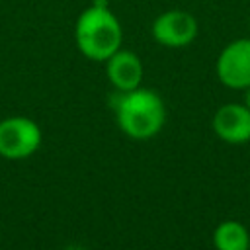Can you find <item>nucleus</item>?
Returning <instances> with one entry per match:
<instances>
[{"label": "nucleus", "mask_w": 250, "mask_h": 250, "mask_svg": "<svg viewBox=\"0 0 250 250\" xmlns=\"http://www.w3.org/2000/svg\"><path fill=\"white\" fill-rule=\"evenodd\" d=\"M197 20L186 10H166L156 16L150 25L152 39L170 49L188 47L197 37Z\"/></svg>", "instance_id": "nucleus-5"}, {"label": "nucleus", "mask_w": 250, "mask_h": 250, "mask_svg": "<svg viewBox=\"0 0 250 250\" xmlns=\"http://www.w3.org/2000/svg\"><path fill=\"white\" fill-rule=\"evenodd\" d=\"M115 119L119 129L137 141H145L160 133L166 121V107L162 98L148 88H135L129 92H117Z\"/></svg>", "instance_id": "nucleus-2"}, {"label": "nucleus", "mask_w": 250, "mask_h": 250, "mask_svg": "<svg viewBox=\"0 0 250 250\" xmlns=\"http://www.w3.org/2000/svg\"><path fill=\"white\" fill-rule=\"evenodd\" d=\"M246 107L250 109V86L246 88Z\"/></svg>", "instance_id": "nucleus-9"}, {"label": "nucleus", "mask_w": 250, "mask_h": 250, "mask_svg": "<svg viewBox=\"0 0 250 250\" xmlns=\"http://www.w3.org/2000/svg\"><path fill=\"white\" fill-rule=\"evenodd\" d=\"M74 41L78 51L96 62H105L121 49L123 29L117 16L105 4L94 2L76 20Z\"/></svg>", "instance_id": "nucleus-1"}, {"label": "nucleus", "mask_w": 250, "mask_h": 250, "mask_svg": "<svg viewBox=\"0 0 250 250\" xmlns=\"http://www.w3.org/2000/svg\"><path fill=\"white\" fill-rule=\"evenodd\" d=\"M211 127L221 141L244 145L250 141V109L246 104H225L215 111Z\"/></svg>", "instance_id": "nucleus-6"}, {"label": "nucleus", "mask_w": 250, "mask_h": 250, "mask_svg": "<svg viewBox=\"0 0 250 250\" xmlns=\"http://www.w3.org/2000/svg\"><path fill=\"white\" fill-rule=\"evenodd\" d=\"M41 127L23 115L0 121V156L6 160H25L41 146Z\"/></svg>", "instance_id": "nucleus-3"}, {"label": "nucleus", "mask_w": 250, "mask_h": 250, "mask_svg": "<svg viewBox=\"0 0 250 250\" xmlns=\"http://www.w3.org/2000/svg\"><path fill=\"white\" fill-rule=\"evenodd\" d=\"M105 74L117 92H129L143 82V62L137 53L121 47L105 61Z\"/></svg>", "instance_id": "nucleus-7"}, {"label": "nucleus", "mask_w": 250, "mask_h": 250, "mask_svg": "<svg viewBox=\"0 0 250 250\" xmlns=\"http://www.w3.org/2000/svg\"><path fill=\"white\" fill-rule=\"evenodd\" d=\"M217 78L230 90H246L250 86V37L234 39L223 47L217 57Z\"/></svg>", "instance_id": "nucleus-4"}, {"label": "nucleus", "mask_w": 250, "mask_h": 250, "mask_svg": "<svg viewBox=\"0 0 250 250\" xmlns=\"http://www.w3.org/2000/svg\"><path fill=\"white\" fill-rule=\"evenodd\" d=\"M213 246L217 250H250V230L234 221H223L213 230Z\"/></svg>", "instance_id": "nucleus-8"}]
</instances>
